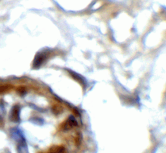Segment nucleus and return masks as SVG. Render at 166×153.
I'll return each mask as SVG.
<instances>
[{"label":"nucleus","instance_id":"f03ea898","mask_svg":"<svg viewBox=\"0 0 166 153\" xmlns=\"http://www.w3.org/2000/svg\"><path fill=\"white\" fill-rule=\"evenodd\" d=\"M10 119L13 122H18L20 121V107L15 106L11 110Z\"/></svg>","mask_w":166,"mask_h":153},{"label":"nucleus","instance_id":"7ed1b4c3","mask_svg":"<svg viewBox=\"0 0 166 153\" xmlns=\"http://www.w3.org/2000/svg\"><path fill=\"white\" fill-rule=\"evenodd\" d=\"M75 125H76V121H75V119H73V118H70L66 122V124L64 125V128L70 129L71 128H72Z\"/></svg>","mask_w":166,"mask_h":153},{"label":"nucleus","instance_id":"f257e3e1","mask_svg":"<svg viewBox=\"0 0 166 153\" xmlns=\"http://www.w3.org/2000/svg\"><path fill=\"white\" fill-rule=\"evenodd\" d=\"M46 59V54H44V52H42L40 54H38L35 58V60L33 62V66L35 68L37 69L43 64L45 60Z\"/></svg>","mask_w":166,"mask_h":153}]
</instances>
